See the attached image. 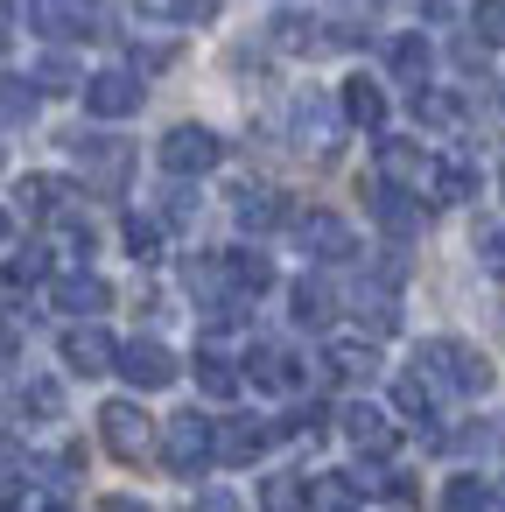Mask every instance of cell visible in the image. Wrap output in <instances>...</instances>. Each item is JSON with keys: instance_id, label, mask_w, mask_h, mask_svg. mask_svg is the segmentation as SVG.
I'll use <instances>...</instances> for the list:
<instances>
[{"instance_id": "1", "label": "cell", "mask_w": 505, "mask_h": 512, "mask_svg": "<svg viewBox=\"0 0 505 512\" xmlns=\"http://www.w3.org/2000/svg\"><path fill=\"white\" fill-rule=\"evenodd\" d=\"M428 386H449V393H463V400H477V393H491V358L477 351V344H463V337H435V344H421V365H414Z\"/></svg>"}, {"instance_id": "2", "label": "cell", "mask_w": 505, "mask_h": 512, "mask_svg": "<svg viewBox=\"0 0 505 512\" xmlns=\"http://www.w3.org/2000/svg\"><path fill=\"white\" fill-rule=\"evenodd\" d=\"M155 155H162V169H169V176L197 183V176H211V169L225 162V141H218L211 127L183 120V127H169V134H162V148H155Z\"/></svg>"}, {"instance_id": "3", "label": "cell", "mask_w": 505, "mask_h": 512, "mask_svg": "<svg viewBox=\"0 0 505 512\" xmlns=\"http://www.w3.org/2000/svg\"><path fill=\"white\" fill-rule=\"evenodd\" d=\"M162 463H169L176 477L211 470V463H218V435H211V421H204V414H176V421L162 428Z\"/></svg>"}, {"instance_id": "4", "label": "cell", "mask_w": 505, "mask_h": 512, "mask_svg": "<svg viewBox=\"0 0 505 512\" xmlns=\"http://www.w3.org/2000/svg\"><path fill=\"white\" fill-rule=\"evenodd\" d=\"M29 22L50 36V43H85L106 29V0H36Z\"/></svg>"}, {"instance_id": "5", "label": "cell", "mask_w": 505, "mask_h": 512, "mask_svg": "<svg viewBox=\"0 0 505 512\" xmlns=\"http://www.w3.org/2000/svg\"><path fill=\"white\" fill-rule=\"evenodd\" d=\"M71 155H78V169H85L99 190H127V176H134V141H113V134H78V141H71Z\"/></svg>"}, {"instance_id": "6", "label": "cell", "mask_w": 505, "mask_h": 512, "mask_svg": "<svg viewBox=\"0 0 505 512\" xmlns=\"http://www.w3.org/2000/svg\"><path fill=\"white\" fill-rule=\"evenodd\" d=\"M99 442H106L120 463H141V456L155 449V428H148V414H141L134 400H106V407H99Z\"/></svg>"}, {"instance_id": "7", "label": "cell", "mask_w": 505, "mask_h": 512, "mask_svg": "<svg viewBox=\"0 0 505 512\" xmlns=\"http://www.w3.org/2000/svg\"><path fill=\"white\" fill-rule=\"evenodd\" d=\"M113 372H120L127 386H141V393H162V386L176 379V351L155 344V337H127L120 358H113Z\"/></svg>"}, {"instance_id": "8", "label": "cell", "mask_w": 505, "mask_h": 512, "mask_svg": "<svg viewBox=\"0 0 505 512\" xmlns=\"http://www.w3.org/2000/svg\"><path fill=\"white\" fill-rule=\"evenodd\" d=\"M141 99H148L141 71H99V78H85V106H92V120H134Z\"/></svg>"}, {"instance_id": "9", "label": "cell", "mask_w": 505, "mask_h": 512, "mask_svg": "<svg viewBox=\"0 0 505 512\" xmlns=\"http://www.w3.org/2000/svg\"><path fill=\"white\" fill-rule=\"evenodd\" d=\"M295 246H302L309 260H330V267L358 253V239H351V225H344L337 211H302V218H295Z\"/></svg>"}, {"instance_id": "10", "label": "cell", "mask_w": 505, "mask_h": 512, "mask_svg": "<svg viewBox=\"0 0 505 512\" xmlns=\"http://www.w3.org/2000/svg\"><path fill=\"white\" fill-rule=\"evenodd\" d=\"M57 358L78 372V379H99V372H113V358H120V344L99 330V323H71L64 337H57Z\"/></svg>"}, {"instance_id": "11", "label": "cell", "mask_w": 505, "mask_h": 512, "mask_svg": "<svg viewBox=\"0 0 505 512\" xmlns=\"http://www.w3.org/2000/svg\"><path fill=\"white\" fill-rule=\"evenodd\" d=\"M337 428H344V442L358 449V456H386L393 449V414L386 407H372V400H344V414H337Z\"/></svg>"}, {"instance_id": "12", "label": "cell", "mask_w": 505, "mask_h": 512, "mask_svg": "<svg viewBox=\"0 0 505 512\" xmlns=\"http://www.w3.org/2000/svg\"><path fill=\"white\" fill-rule=\"evenodd\" d=\"M365 204H372V218H379L393 239H414V232H421V204H414V190L372 176V183H365Z\"/></svg>"}, {"instance_id": "13", "label": "cell", "mask_w": 505, "mask_h": 512, "mask_svg": "<svg viewBox=\"0 0 505 512\" xmlns=\"http://www.w3.org/2000/svg\"><path fill=\"white\" fill-rule=\"evenodd\" d=\"M211 435H218V463H260V456H267V442H274V428H267L260 414L211 421Z\"/></svg>"}, {"instance_id": "14", "label": "cell", "mask_w": 505, "mask_h": 512, "mask_svg": "<svg viewBox=\"0 0 505 512\" xmlns=\"http://www.w3.org/2000/svg\"><path fill=\"white\" fill-rule=\"evenodd\" d=\"M246 379H253L260 393H302V358L281 351V344H253V351H246Z\"/></svg>"}, {"instance_id": "15", "label": "cell", "mask_w": 505, "mask_h": 512, "mask_svg": "<svg viewBox=\"0 0 505 512\" xmlns=\"http://www.w3.org/2000/svg\"><path fill=\"white\" fill-rule=\"evenodd\" d=\"M344 309V295L323 281V274H302L295 288H288V316L302 323V330H330V316Z\"/></svg>"}, {"instance_id": "16", "label": "cell", "mask_w": 505, "mask_h": 512, "mask_svg": "<svg viewBox=\"0 0 505 512\" xmlns=\"http://www.w3.org/2000/svg\"><path fill=\"white\" fill-rule=\"evenodd\" d=\"M232 218H239L246 232H274V225H288V197L267 190V183H239V190H232Z\"/></svg>"}, {"instance_id": "17", "label": "cell", "mask_w": 505, "mask_h": 512, "mask_svg": "<svg viewBox=\"0 0 505 512\" xmlns=\"http://www.w3.org/2000/svg\"><path fill=\"white\" fill-rule=\"evenodd\" d=\"M337 113H344L351 127L379 134V127H386V85H379V78H344V92H337Z\"/></svg>"}, {"instance_id": "18", "label": "cell", "mask_w": 505, "mask_h": 512, "mask_svg": "<svg viewBox=\"0 0 505 512\" xmlns=\"http://www.w3.org/2000/svg\"><path fill=\"white\" fill-rule=\"evenodd\" d=\"M379 176H386V183H400V190H428L435 155H421L414 141H379Z\"/></svg>"}, {"instance_id": "19", "label": "cell", "mask_w": 505, "mask_h": 512, "mask_svg": "<svg viewBox=\"0 0 505 512\" xmlns=\"http://www.w3.org/2000/svg\"><path fill=\"white\" fill-rule=\"evenodd\" d=\"M50 295H57V309H71L78 323H92V316H106V309H113V288H106L99 274H85V267H78V274H64Z\"/></svg>"}, {"instance_id": "20", "label": "cell", "mask_w": 505, "mask_h": 512, "mask_svg": "<svg viewBox=\"0 0 505 512\" xmlns=\"http://www.w3.org/2000/svg\"><path fill=\"white\" fill-rule=\"evenodd\" d=\"M344 302L365 316V330H379V337H386V330H400V295H393V281H358Z\"/></svg>"}, {"instance_id": "21", "label": "cell", "mask_w": 505, "mask_h": 512, "mask_svg": "<svg viewBox=\"0 0 505 512\" xmlns=\"http://www.w3.org/2000/svg\"><path fill=\"white\" fill-rule=\"evenodd\" d=\"M428 64H435L428 36H393V43H386V71H393L407 92H421V85H428Z\"/></svg>"}, {"instance_id": "22", "label": "cell", "mask_w": 505, "mask_h": 512, "mask_svg": "<svg viewBox=\"0 0 505 512\" xmlns=\"http://www.w3.org/2000/svg\"><path fill=\"white\" fill-rule=\"evenodd\" d=\"M225 281H232V295H267L274 288V260L239 246V253H225Z\"/></svg>"}, {"instance_id": "23", "label": "cell", "mask_w": 505, "mask_h": 512, "mask_svg": "<svg viewBox=\"0 0 505 512\" xmlns=\"http://www.w3.org/2000/svg\"><path fill=\"white\" fill-rule=\"evenodd\" d=\"M197 386H204L211 400H232V393L246 386V372L225 358V344H204V351H197Z\"/></svg>"}, {"instance_id": "24", "label": "cell", "mask_w": 505, "mask_h": 512, "mask_svg": "<svg viewBox=\"0 0 505 512\" xmlns=\"http://www.w3.org/2000/svg\"><path fill=\"white\" fill-rule=\"evenodd\" d=\"M323 365H330L337 379H351V386H358V379H372V372H379V351H372L365 337H337V344L323 351Z\"/></svg>"}, {"instance_id": "25", "label": "cell", "mask_w": 505, "mask_h": 512, "mask_svg": "<svg viewBox=\"0 0 505 512\" xmlns=\"http://www.w3.org/2000/svg\"><path fill=\"white\" fill-rule=\"evenodd\" d=\"M428 197H435V204H470V197H477V169H470V162H435Z\"/></svg>"}, {"instance_id": "26", "label": "cell", "mask_w": 505, "mask_h": 512, "mask_svg": "<svg viewBox=\"0 0 505 512\" xmlns=\"http://www.w3.org/2000/svg\"><path fill=\"white\" fill-rule=\"evenodd\" d=\"M393 414L414 421V428L435 421V400H428V379H421V372H400V379H393Z\"/></svg>"}, {"instance_id": "27", "label": "cell", "mask_w": 505, "mask_h": 512, "mask_svg": "<svg viewBox=\"0 0 505 512\" xmlns=\"http://www.w3.org/2000/svg\"><path fill=\"white\" fill-rule=\"evenodd\" d=\"M15 197H22V211H29V218H57L71 190H64L57 176H22V190H15Z\"/></svg>"}, {"instance_id": "28", "label": "cell", "mask_w": 505, "mask_h": 512, "mask_svg": "<svg viewBox=\"0 0 505 512\" xmlns=\"http://www.w3.org/2000/svg\"><path fill=\"white\" fill-rule=\"evenodd\" d=\"M36 106H43V92H36L29 78H0V127H22V120H36Z\"/></svg>"}, {"instance_id": "29", "label": "cell", "mask_w": 505, "mask_h": 512, "mask_svg": "<svg viewBox=\"0 0 505 512\" xmlns=\"http://www.w3.org/2000/svg\"><path fill=\"white\" fill-rule=\"evenodd\" d=\"M435 512H491V484L484 477H449L442 498H435Z\"/></svg>"}, {"instance_id": "30", "label": "cell", "mask_w": 505, "mask_h": 512, "mask_svg": "<svg viewBox=\"0 0 505 512\" xmlns=\"http://www.w3.org/2000/svg\"><path fill=\"white\" fill-rule=\"evenodd\" d=\"M50 274V246H22L15 260H8V274H0V288H8V295H22V288H36Z\"/></svg>"}, {"instance_id": "31", "label": "cell", "mask_w": 505, "mask_h": 512, "mask_svg": "<svg viewBox=\"0 0 505 512\" xmlns=\"http://www.w3.org/2000/svg\"><path fill=\"white\" fill-rule=\"evenodd\" d=\"M295 134H302V148H330V141H337L330 106H323V99H302V106H295Z\"/></svg>"}, {"instance_id": "32", "label": "cell", "mask_w": 505, "mask_h": 512, "mask_svg": "<svg viewBox=\"0 0 505 512\" xmlns=\"http://www.w3.org/2000/svg\"><path fill=\"white\" fill-rule=\"evenodd\" d=\"M351 505H358V484L351 477H337V470L330 477H309V512H351Z\"/></svg>"}, {"instance_id": "33", "label": "cell", "mask_w": 505, "mask_h": 512, "mask_svg": "<svg viewBox=\"0 0 505 512\" xmlns=\"http://www.w3.org/2000/svg\"><path fill=\"white\" fill-rule=\"evenodd\" d=\"M29 85H36V92H43V99H50V92H78V85H85V78H78V64H71V57H64V50H50V57H43V64H36V78H29Z\"/></svg>"}, {"instance_id": "34", "label": "cell", "mask_w": 505, "mask_h": 512, "mask_svg": "<svg viewBox=\"0 0 505 512\" xmlns=\"http://www.w3.org/2000/svg\"><path fill=\"white\" fill-rule=\"evenodd\" d=\"M120 239H127V253H134V260H155V253H162V218L134 211V218L120 225Z\"/></svg>"}, {"instance_id": "35", "label": "cell", "mask_w": 505, "mask_h": 512, "mask_svg": "<svg viewBox=\"0 0 505 512\" xmlns=\"http://www.w3.org/2000/svg\"><path fill=\"white\" fill-rule=\"evenodd\" d=\"M22 414H29V421H57V414H64V386H57V379H29V386H22Z\"/></svg>"}, {"instance_id": "36", "label": "cell", "mask_w": 505, "mask_h": 512, "mask_svg": "<svg viewBox=\"0 0 505 512\" xmlns=\"http://www.w3.org/2000/svg\"><path fill=\"white\" fill-rule=\"evenodd\" d=\"M470 36L484 50H505V0H477V8H470Z\"/></svg>"}, {"instance_id": "37", "label": "cell", "mask_w": 505, "mask_h": 512, "mask_svg": "<svg viewBox=\"0 0 505 512\" xmlns=\"http://www.w3.org/2000/svg\"><path fill=\"white\" fill-rule=\"evenodd\" d=\"M260 505H267V512H302V505H309V484H302V477H267V484H260Z\"/></svg>"}, {"instance_id": "38", "label": "cell", "mask_w": 505, "mask_h": 512, "mask_svg": "<svg viewBox=\"0 0 505 512\" xmlns=\"http://www.w3.org/2000/svg\"><path fill=\"white\" fill-rule=\"evenodd\" d=\"M414 106H421V120H428V127H456V120H463V99H449V92H428V85L414 92Z\"/></svg>"}, {"instance_id": "39", "label": "cell", "mask_w": 505, "mask_h": 512, "mask_svg": "<svg viewBox=\"0 0 505 512\" xmlns=\"http://www.w3.org/2000/svg\"><path fill=\"white\" fill-rule=\"evenodd\" d=\"M477 253H484V267L505 281V232H477Z\"/></svg>"}, {"instance_id": "40", "label": "cell", "mask_w": 505, "mask_h": 512, "mask_svg": "<svg viewBox=\"0 0 505 512\" xmlns=\"http://www.w3.org/2000/svg\"><path fill=\"white\" fill-rule=\"evenodd\" d=\"M190 512H239V498H232V491H197Z\"/></svg>"}, {"instance_id": "41", "label": "cell", "mask_w": 505, "mask_h": 512, "mask_svg": "<svg viewBox=\"0 0 505 512\" xmlns=\"http://www.w3.org/2000/svg\"><path fill=\"white\" fill-rule=\"evenodd\" d=\"M169 8H176L183 22H211V15H218V0H169Z\"/></svg>"}, {"instance_id": "42", "label": "cell", "mask_w": 505, "mask_h": 512, "mask_svg": "<svg viewBox=\"0 0 505 512\" xmlns=\"http://www.w3.org/2000/svg\"><path fill=\"white\" fill-rule=\"evenodd\" d=\"M99 512H148V505H141V498H106Z\"/></svg>"}, {"instance_id": "43", "label": "cell", "mask_w": 505, "mask_h": 512, "mask_svg": "<svg viewBox=\"0 0 505 512\" xmlns=\"http://www.w3.org/2000/svg\"><path fill=\"white\" fill-rule=\"evenodd\" d=\"M0 365H15V330L0 323Z\"/></svg>"}, {"instance_id": "44", "label": "cell", "mask_w": 505, "mask_h": 512, "mask_svg": "<svg viewBox=\"0 0 505 512\" xmlns=\"http://www.w3.org/2000/svg\"><path fill=\"white\" fill-rule=\"evenodd\" d=\"M8 232H15V218H8V211H0V246H8Z\"/></svg>"}, {"instance_id": "45", "label": "cell", "mask_w": 505, "mask_h": 512, "mask_svg": "<svg viewBox=\"0 0 505 512\" xmlns=\"http://www.w3.org/2000/svg\"><path fill=\"white\" fill-rule=\"evenodd\" d=\"M8 36H15V29H8V15H0V50H8Z\"/></svg>"}, {"instance_id": "46", "label": "cell", "mask_w": 505, "mask_h": 512, "mask_svg": "<svg viewBox=\"0 0 505 512\" xmlns=\"http://www.w3.org/2000/svg\"><path fill=\"white\" fill-rule=\"evenodd\" d=\"M498 190H505V169H498Z\"/></svg>"}]
</instances>
